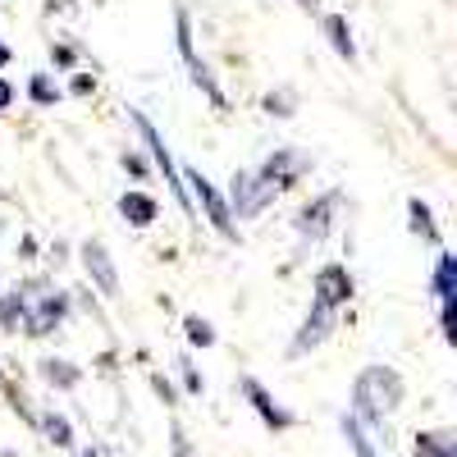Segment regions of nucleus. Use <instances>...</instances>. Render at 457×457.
I'll return each instance as SVG.
<instances>
[{
	"label": "nucleus",
	"mask_w": 457,
	"mask_h": 457,
	"mask_svg": "<svg viewBox=\"0 0 457 457\" xmlns=\"http://www.w3.org/2000/svg\"><path fill=\"white\" fill-rule=\"evenodd\" d=\"M69 92H73V96H92V92H96V79H87V73H73Z\"/></svg>",
	"instance_id": "obj_27"
},
{
	"label": "nucleus",
	"mask_w": 457,
	"mask_h": 457,
	"mask_svg": "<svg viewBox=\"0 0 457 457\" xmlns=\"http://www.w3.org/2000/svg\"><path fill=\"white\" fill-rule=\"evenodd\" d=\"M183 334H187V343H193V348H215V325L202 320V316H187V320H183Z\"/></svg>",
	"instance_id": "obj_22"
},
{
	"label": "nucleus",
	"mask_w": 457,
	"mask_h": 457,
	"mask_svg": "<svg viewBox=\"0 0 457 457\" xmlns=\"http://www.w3.org/2000/svg\"><path fill=\"white\" fill-rule=\"evenodd\" d=\"M19 325H23V297L19 288H10V293H0V329L19 334Z\"/></svg>",
	"instance_id": "obj_21"
},
{
	"label": "nucleus",
	"mask_w": 457,
	"mask_h": 457,
	"mask_svg": "<svg viewBox=\"0 0 457 457\" xmlns=\"http://www.w3.org/2000/svg\"><path fill=\"white\" fill-rule=\"evenodd\" d=\"M279 197V187L270 179H261L256 170H238L234 179H228V215H238V220H256L265 206H270Z\"/></svg>",
	"instance_id": "obj_4"
},
{
	"label": "nucleus",
	"mask_w": 457,
	"mask_h": 457,
	"mask_svg": "<svg viewBox=\"0 0 457 457\" xmlns=\"http://www.w3.org/2000/svg\"><path fill=\"white\" fill-rule=\"evenodd\" d=\"M170 457H197V448H193V439H187V430L174 421L170 426Z\"/></svg>",
	"instance_id": "obj_24"
},
{
	"label": "nucleus",
	"mask_w": 457,
	"mask_h": 457,
	"mask_svg": "<svg viewBox=\"0 0 457 457\" xmlns=\"http://www.w3.org/2000/svg\"><path fill=\"white\" fill-rule=\"evenodd\" d=\"M42 379L55 389H79L83 385V366H73L64 357H42Z\"/></svg>",
	"instance_id": "obj_14"
},
{
	"label": "nucleus",
	"mask_w": 457,
	"mask_h": 457,
	"mask_svg": "<svg viewBox=\"0 0 457 457\" xmlns=\"http://www.w3.org/2000/svg\"><path fill=\"white\" fill-rule=\"evenodd\" d=\"M10 60H14V55H10V46H5V42H0V69H5Z\"/></svg>",
	"instance_id": "obj_32"
},
{
	"label": "nucleus",
	"mask_w": 457,
	"mask_h": 457,
	"mask_svg": "<svg viewBox=\"0 0 457 457\" xmlns=\"http://www.w3.org/2000/svg\"><path fill=\"white\" fill-rule=\"evenodd\" d=\"M307 170H312V156H307V151H297V146H279V151H270V156H265V165H261L256 174H261V179H270V183L279 187V193H284V187H288V183H297Z\"/></svg>",
	"instance_id": "obj_8"
},
{
	"label": "nucleus",
	"mask_w": 457,
	"mask_h": 457,
	"mask_svg": "<svg viewBox=\"0 0 457 457\" xmlns=\"http://www.w3.org/2000/svg\"><path fill=\"white\" fill-rule=\"evenodd\" d=\"M416 457H457V435L453 430H421L416 435Z\"/></svg>",
	"instance_id": "obj_15"
},
{
	"label": "nucleus",
	"mask_w": 457,
	"mask_h": 457,
	"mask_svg": "<svg viewBox=\"0 0 457 457\" xmlns=\"http://www.w3.org/2000/svg\"><path fill=\"white\" fill-rule=\"evenodd\" d=\"M28 92H32V101H37V105H51V101L60 96V87H55L51 73H32V79H28Z\"/></svg>",
	"instance_id": "obj_23"
},
{
	"label": "nucleus",
	"mask_w": 457,
	"mask_h": 457,
	"mask_svg": "<svg viewBox=\"0 0 457 457\" xmlns=\"http://www.w3.org/2000/svg\"><path fill=\"white\" fill-rule=\"evenodd\" d=\"M353 297V275H348V265H320L316 270V302L320 307H343V302Z\"/></svg>",
	"instance_id": "obj_11"
},
{
	"label": "nucleus",
	"mask_w": 457,
	"mask_h": 457,
	"mask_svg": "<svg viewBox=\"0 0 457 457\" xmlns=\"http://www.w3.org/2000/svg\"><path fill=\"white\" fill-rule=\"evenodd\" d=\"M51 60H55L60 69H73V64H79V55H73V46H55V51H51Z\"/></svg>",
	"instance_id": "obj_28"
},
{
	"label": "nucleus",
	"mask_w": 457,
	"mask_h": 457,
	"mask_svg": "<svg viewBox=\"0 0 457 457\" xmlns=\"http://www.w3.org/2000/svg\"><path fill=\"white\" fill-rule=\"evenodd\" d=\"M174 37H179V55H183V69L193 73V83L202 87V96H206L211 105H220V110H224V92H220V83H215V73H211V64H206V60L197 55V46H193V19H187L183 10H179Z\"/></svg>",
	"instance_id": "obj_5"
},
{
	"label": "nucleus",
	"mask_w": 457,
	"mask_h": 457,
	"mask_svg": "<svg viewBox=\"0 0 457 457\" xmlns=\"http://www.w3.org/2000/svg\"><path fill=\"white\" fill-rule=\"evenodd\" d=\"M430 288H435L439 302H453V297H457V261H453L448 252H439V261H435V279H430Z\"/></svg>",
	"instance_id": "obj_18"
},
{
	"label": "nucleus",
	"mask_w": 457,
	"mask_h": 457,
	"mask_svg": "<svg viewBox=\"0 0 457 457\" xmlns=\"http://www.w3.org/2000/svg\"><path fill=\"white\" fill-rule=\"evenodd\" d=\"M407 224H411V234L421 243H439V224H435V215H430V206L421 197L407 202Z\"/></svg>",
	"instance_id": "obj_16"
},
{
	"label": "nucleus",
	"mask_w": 457,
	"mask_h": 457,
	"mask_svg": "<svg viewBox=\"0 0 457 457\" xmlns=\"http://www.w3.org/2000/svg\"><path fill=\"white\" fill-rule=\"evenodd\" d=\"M187 183H193V197L202 202L206 220L220 228V238L238 243V224H234V215H228V202H224V193H220V187H215L211 179H202V170H187Z\"/></svg>",
	"instance_id": "obj_6"
},
{
	"label": "nucleus",
	"mask_w": 457,
	"mask_h": 457,
	"mask_svg": "<svg viewBox=\"0 0 457 457\" xmlns=\"http://www.w3.org/2000/svg\"><path fill=\"white\" fill-rule=\"evenodd\" d=\"M343 439L353 444V453H357V457H379V453H375V444H370V430H361V421H357L353 411H343Z\"/></svg>",
	"instance_id": "obj_20"
},
{
	"label": "nucleus",
	"mask_w": 457,
	"mask_h": 457,
	"mask_svg": "<svg viewBox=\"0 0 457 457\" xmlns=\"http://www.w3.org/2000/svg\"><path fill=\"white\" fill-rule=\"evenodd\" d=\"M338 202H343V193H325V197H316L312 206H302L297 211V234L307 238V243H320V238H329V228H334V215H338Z\"/></svg>",
	"instance_id": "obj_9"
},
{
	"label": "nucleus",
	"mask_w": 457,
	"mask_h": 457,
	"mask_svg": "<svg viewBox=\"0 0 457 457\" xmlns=\"http://www.w3.org/2000/svg\"><path fill=\"white\" fill-rule=\"evenodd\" d=\"M243 398H247V403L256 407V416H261V421L270 426V430H288V426H293L288 407H279V403H275L270 394H265V385H261V379H252V375L243 379Z\"/></svg>",
	"instance_id": "obj_12"
},
{
	"label": "nucleus",
	"mask_w": 457,
	"mask_h": 457,
	"mask_svg": "<svg viewBox=\"0 0 457 457\" xmlns=\"http://www.w3.org/2000/svg\"><path fill=\"white\" fill-rule=\"evenodd\" d=\"M124 170H129V174H137V179H142V174H146V170H151V165H146V161H142V156H133V151H124Z\"/></svg>",
	"instance_id": "obj_29"
},
{
	"label": "nucleus",
	"mask_w": 457,
	"mask_h": 457,
	"mask_svg": "<svg viewBox=\"0 0 457 457\" xmlns=\"http://www.w3.org/2000/svg\"><path fill=\"white\" fill-rule=\"evenodd\" d=\"M120 215L133 228H151V224H156V215H161V202L151 197V193H124L120 197Z\"/></svg>",
	"instance_id": "obj_13"
},
{
	"label": "nucleus",
	"mask_w": 457,
	"mask_h": 457,
	"mask_svg": "<svg viewBox=\"0 0 457 457\" xmlns=\"http://www.w3.org/2000/svg\"><path fill=\"white\" fill-rule=\"evenodd\" d=\"M302 5H307V10H312V5H316V0H302Z\"/></svg>",
	"instance_id": "obj_34"
},
{
	"label": "nucleus",
	"mask_w": 457,
	"mask_h": 457,
	"mask_svg": "<svg viewBox=\"0 0 457 457\" xmlns=\"http://www.w3.org/2000/svg\"><path fill=\"white\" fill-rule=\"evenodd\" d=\"M14 288L23 297V325H19V334H28V338H51L69 320V312H73V297L64 288H55L51 279H23Z\"/></svg>",
	"instance_id": "obj_2"
},
{
	"label": "nucleus",
	"mask_w": 457,
	"mask_h": 457,
	"mask_svg": "<svg viewBox=\"0 0 457 457\" xmlns=\"http://www.w3.org/2000/svg\"><path fill=\"white\" fill-rule=\"evenodd\" d=\"M403 375L385 361H375L357 375V385H353V416L361 421V430H379L385 426V416H394L403 407Z\"/></svg>",
	"instance_id": "obj_1"
},
{
	"label": "nucleus",
	"mask_w": 457,
	"mask_h": 457,
	"mask_svg": "<svg viewBox=\"0 0 457 457\" xmlns=\"http://www.w3.org/2000/svg\"><path fill=\"white\" fill-rule=\"evenodd\" d=\"M129 120H133V129L142 133V142H146V151H151V161H156V170L165 174V183H170V193H174V202L187 211V215H197V202L187 197V187H183V174H179V165H174V156H170V146H165V137H161V129L146 120L142 110H129Z\"/></svg>",
	"instance_id": "obj_3"
},
{
	"label": "nucleus",
	"mask_w": 457,
	"mask_h": 457,
	"mask_svg": "<svg viewBox=\"0 0 457 457\" xmlns=\"http://www.w3.org/2000/svg\"><path fill=\"white\" fill-rule=\"evenodd\" d=\"M10 105H14V87L0 79V110H10Z\"/></svg>",
	"instance_id": "obj_31"
},
{
	"label": "nucleus",
	"mask_w": 457,
	"mask_h": 457,
	"mask_svg": "<svg viewBox=\"0 0 457 457\" xmlns=\"http://www.w3.org/2000/svg\"><path fill=\"white\" fill-rule=\"evenodd\" d=\"M0 379H5V370H0Z\"/></svg>",
	"instance_id": "obj_35"
},
{
	"label": "nucleus",
	"mask_w": 457,
	"mask_h": 457,
	"mask_svg": "<svg viewBox=\"0 0 457 457\" xmlns=\"http://www.w3.org/2000/svg\"><path fill=\"white\" fill-rule=\"evenodd\" d=\"M329 334H334V312H329V307H320V302H312L307 320L297 325V334H293V343H288V361H302L307 353H316Z\"/></svg>",
	"instance_id": "obj_7"
},
{
	"label": "nucleus",
	"mask_w": 457,
	"mask_h": 457,
	"mask_svg": "<svg viewBox=\"0 0 457 457\" xmlns=\"http://www.w3.org/2000/svg\"><path fill=\"white\" fill-rule=\"evenodd\" d=\"M79 457H105V448H92V444H87V448H83Z\"/></svg>",
	"instance_id": "obj_33"
},
{
	"label": "nucleus",
	"mask_w": 457,
	"mask_h": 457,
	"mask_svg": "<svg viewBox=\"0 0 457 457\" xmlns=\"http://www.w3.org/2000/svg\"><path fill=\"white\" fill-rule=\"evenodd\" d=\"M79 256H83V270H87V279L96 284V293L120 297V270H114V256L105 252V243L87 238V243L79 247Z\"/></svg>",
	"instance_id": "obj_10"
},
{
	"label": "nucleus",
	"mask_w": 457,
	"mask_h": 457,
	"mask_svg": "<svg viewBox=\"0 0 457 457\" xmlns=\"http://www.w3.org/2000/svg\"><path fill=\"white\" fill-rule=\"evenodd\" d=\"M325 37H329V46L343 55V60H357V42H353V32H348V19L343 14H325Z\"/></svg>",
	"instance_id": "obj_17"
},
{
	"label": "nucleus",
	"mask_w": 457,
	"mask_h": 457,
	"mask_svg": "<svg viewBox=\"0 0 457 457\" xmlns=\"http://www.w3.org/2000/svg\"><path fill=\"white\" fill-rule=\"evenodd\" d=\"M151 385H156V394H161L165 403H174V389H170V379H165V375H156V379H151Z\"/></svg>",
	"instance_id": "obj_30"
},
{
	"label": "nucleus",
	"mask_w": 457,
	"mask_h": 457,
	"mask_svg": "<svg viewBox=\"0 0 457 457\" xmlns=\"http://www.w3.org/2000/svg\"><path fill=\"white\" fill-rule=\"evenodd\" d=\"M32 426H42V435H46L55 448H73V426H69V416H60V411H42Z\"/></svg>",
	"instance_id": "obj_19"
},
{
	"label": "nucleus",
	"mask_w": 457,
	"mask_h": 457,
	"mask_svg": "<svg viewBox=\"0 0 457 457\" xmlns=\"http://www.w3.org/2000/svg\"><path fill=\"white\" fill-rule=\"evenodd\" d=\"M261 105L270 110V114H293V96H279V92H270V96H265Z\"/></svg>",
	"instance_id": "obj_26"
},
{
	"label": "nucleus",
	"mask_w": 457,
	"mask_h": 457,
	"mask_svg": "<svg viewBox=\"0 0 457 457\" xmlns=\"http://www.w3.org/2000/svg\"><path fill=\"white\" fill-rule=\"evenodd\" d=\"M179 375H183V389H187V394H202L206 379H202V370H197L193 357H179Z\"/></svg>",
	"instance_id": "obj_25"
}]
</instances>
